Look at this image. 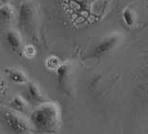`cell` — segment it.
Returning a JSON list of instances; mask_svg holds the SVG:
<instances>
[{
    "mask_svg": "<svg viewBox=\"0 0 148 134\" xmlns=\"http://www.w3.org/2000/svg\"><path fill=\"white\" fill-rule=\"evenodd\" d=\"M122 20L127 27H135L137 21H138V14H137L136 10L133 9V7L127 6L123 10Z\"/></svg>",
    "mask_w": 148,
    "mask_h": 134,
    "instance_id": "11",
    "label": "cell"
},
{
    "mask_svg": "<svg viewBox=\"0 0 148 134\" xmlns=\"http://www.w3.org/2000/svg\"><path fill=\"white\" fill-rule=\"evenodd\" d=\"M59 89L65 95L71 96L74 92L75 68L71 61H63L57 70Z\"/></svg>",
    "mask_w": 148,
    "mask_h": 134,
    "instance_id": "4",
    "label": "cell"
},
{
    "mask_svg": "<svg viewBox=\"0 0 148 134\" xmlns=\"http://www.w3.org/2000/svg\"><path fill=\"white\" fill-rule=\"evenodd\" d=\"M123 39H124V36L120 32H112V33L105 36L93 48L91 53V57L100 58L113 52L115 49H117L120 46Z\"/></svg>",
    "mask_w": 148,
    "mask_h": 134,
    "instance_id": "5",
    "label": "cell"
},
{
    "mask_svg": "<svg viewBox=\"0 0 148 134\" xmlns=\"http://www.w3.org/2000/svg\"><path fill=\"white\" fill-rule=\"evenodd\" d=\"M0 123L10 134H30L34 131L29 120L10 108L0 106Z\"/></svg>",
    "mask_w": 148,
    "mask_h": 134,
    "instance_id": "3",
    "label": "cell"
},
{
    "mask_svg": "<svg viewBox=\"0 0 148 134\" xmlns=\"http://www.w3.org/2000/svg\"><path fill=\"white\" fill-rule=\"evenodd\" d=\"M61 63H62L61 60L58 56H55V55H51L47 57L45 61V68L51 72H57V70L60 68Z\"/></svg>",
    "mask_w": 148,
    "mask_h": 134,
    "instance_id": "12",
    "label": "cell"
},
{
    "mask_svg": "<svg viewBox=\"0 0 148 134\" xmlns=\"http://www.w3.org/2000/svg\"><path fill=\"white\" fill-rule=\"evenodd\" d=\"M10 108L20 113H27L29 110V103L22 96H15L10 102Z\"/></svg>",
    "mask_w": 148,
    "mask_h": 134,
    "instance_id": "10",
    "label": "cell"
},
{
    "mask_svg": "<svg viewBox=\"0 0 148 134\" xmlns=\"http://www.w3.org/2000/svg\"><path fill=\"white\" fill-rule=\"evenodd\" d=\"M17 17V12L14 7L10 3H4L0 6V25H10Z\"/></svg>",
    "mask_w": 148,
    "mask_h": 134,
    "instance_id": "8",
    "label": "cell"
},
{
    "mask_svg": "<svg viewBox=\"0 0 148 134\" xmlns=\"http://www.w3.org/2000/svg\"><path fill=\"white\" fill-rule=\"evenodd\" d=\"M28 120L34 130L46 134L58 133L61 126L60 106L55 101H44L31 111Z\"/></svg>",
    "mask_w": 148,
    "mask_h": 134,
    "instance_id": "1",
    "label": "cell"
},
{
    "mask_svg": "<svg viewBox=\"0 0 148 134\" xmlns=\"http://www.w3.org/2000/svg\"><path fill=\"white\" fill-rule=\"evenodd\" d=\"M5 40L8 45L10 46L13 52L18 53L21 55L22 53V48L24 46L22 34L19 30L15 28H10L6 31L5 34Z\"/></svg>",
    "mask_w": 148,
    "mask_h": 134,
    "instance_id": "6",
    "label": "cell"
},
{
    "mask_svg": "<svg viewBox=\"0 0 148 134\" xmlns=\"http://www.w3.org/2000/svg\"><path fill=\"white\" fill-rule=\"evenodd\" d=\"M27 93L28 101L32 104L39 105L45 101V96L40 86L35 82L28 81L27 83Z\"/></svg>",
    "mask_w": 148,
    "mask_h": 134,
    "instance_id": "7",
    "label": "cell"
},
{
    "mask_svg": "<svg viewBox=\"0 0 148 134\" xmlns=\"http://www.w3.org/2000/svg\"><path fill=\"white\" fill-rule=\"evenodd\" d=\"M3 1H4V0H3Z\"/></svg>",
    "mask_w": 148,
    "mask_h": 134,
    "instance_id": "16",
    "label": "cell"
},
{
    "mask_svg": "<svg viewBox=\"0 0 148 134\" xmlns=\"http://www.w3.org/2000/svg\"><path fill=\"white\" fill-rule=\"evenodd\" d=\"M6 90H7V83L4 79L0 77V99L4 96Z\"/></svg>",
    "mask_w": 148,
    "mask_h": 134,
    "instance_id": "14",
    "label": "cell"
},
{
    "mask_svg": "<svg viewBox=\"0 0 148 134\" xmlns=\"http://www.w3.org/2000/svg\"><path fill=\"white\" fill-rule=\"evenodd\" d=\"M8 78L16 84H27L29 81L28 76L23 69L18 67H8L5 69Z\"/></svg>",
    "mask_w": 148,
    "mask_h": 134,
    "instance_id": "9",
    "label": "cell"
},
{
    "mask_svg": "<svg viewBox=\"0 0 148 134\" xmlns=\"http://www.w3.org/2000/svg\"><path fill=\"white\" fill-rule=\"evenodd\" d=\"M17 18L21 31L33 42H41V12L37 1L22 0Z\"/></svg>",
    "mask_w": 148,
    "mask_h": 134,
    "instance_id": "2",
    "label": "cell"
},
{
    "mask_svg": "<svg viewBox=\"0 0 148 134\" xmlns=\"http://www.w3.org/2000/svg\"><path fill=\"white\" fill-rule=\"evenodd\" d=\"M36 54H37V49H36L35 45H33L32 43L24 45L21 55L25 56L27 59L32 60V59H34V58L36 57Z\"/></svg>",
    "mask_w": 148,
    "mask_h": 134,
    "instance_id": "13",
    "label": "cell"
},
{
    "mask_svg": "<svg viewBox=\"0 0 148 134\" xmlns=\"http://www.w3.org/2000/svg\"><path fill=\"white\" fill-rule=\"evenodd\" d=\"M20 1H22V0H20Z\"/></svg>",
    "mask_w": 148,
    "mask_h": 134,
    "instance_id": "15",
    "label": "cell"
}]
</instances>
